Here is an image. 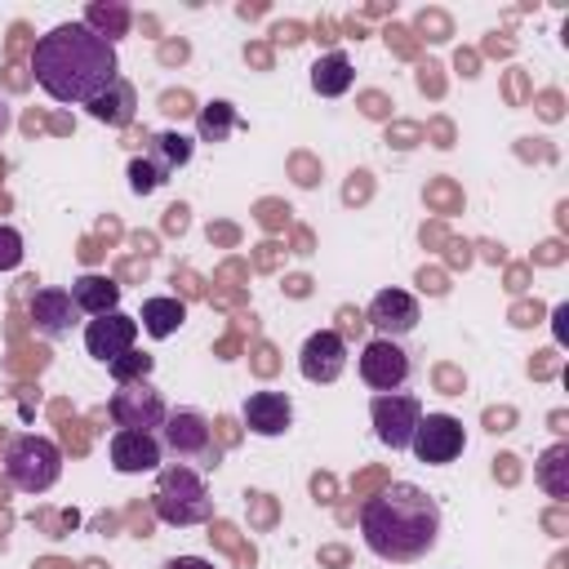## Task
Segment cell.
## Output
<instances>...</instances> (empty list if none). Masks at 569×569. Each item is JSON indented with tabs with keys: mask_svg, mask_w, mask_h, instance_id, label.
<instances>
[{
	"mask_svg": "<svg viewBox=\"0 0 569 569\" xmlns=\"http://www.w3.org/2000/svg\"><path fill=\"white\" fill-rule=\"evenodd\" d=\"M31 71H36V84L53 102L89 107L120 76V58H116V44L102 40L93 27H84V22H58V27H49L36 40Z\"/></svg>",
	"mask_w": 569,
	"mask_h": 569,
	"instance_id": "cell-1",
	"label": "cell"
},
{
	"mask_svg": "<svg viewBox=\"0 0 569 569\" xmlns=\"http://www.w3.org/2000/svg\"><path fill=\"white\" fill-rule=\"evenodd\" d=\"M360 533L378 560L413 565L440 542V502L427 489L396 480L360 502Z\"/></svg>",
	"mask_w": 569,
	"mask_h": 569,
	"instance_id": "cell-2",
	"label": "cell"
},
{
	"mask_svg": "<svg viewBox=\"0 0 569 569\" xmlns=\"http://www.w3.org/2000/svg\"><path fill=\"white\" fill-rule=\"evenodd\" d=\"M151 507L164 525L173 529H191V525H204L213 516V493L204 485V476L187 462H173V467H160V480H156V493H151Z\"/></svg>",
	"mask_w": 569,
	"mask_h": 569,
	"instance_id": "cell-3",
	"label": "cell"
},
{
	"mask_svg": "<svg viewBox=\"0 0 569 569\" xmlns=\"http://www.w3.org/2000/svg\"><path fill=\"white\" fill-rule=\"evenodd\" d=\"M4 476L13 489L22 493H44L58 485L62 476V449L49 440V436H36V431H22L4 445Z\"/></svg>",
	"mask_w": 569,
	"mask_h": 569,
	"instance_id": "cell-4",
	"label": "cell"
},
{
	"mask_svg": "<svg viewBox=\"0 0 569 569\" xmlns=\"http://www.w3.org/2000/svg\"><path fill=\"white\" fill-rule=\"evenodd\" d=\"M191 160V138L178 133V129H164V133H151L147 151L129 160V191L138 196H151L169 182L173 169H182Z\"/></svg>",
	"mask_w": 569,
	"mask_h": 569,
	"instance_id": "cell-5",
	"label": "cell"
},
{
	"mask_svg": "<svg viewBox=\"0 0 569 569\" xmlns=\"http://www.w3.org/2000/svg\"><path fill=\"white\" fill-rule=\"evenodd\" d=\"M160 449L164 453H173L178 462H187V467H218V440H213V427H209V418L204 413H196V409H173L169 418H164V427H160Z\"/></svg>",
	"mask_w": 569,
	"mask_h": 569,
	"instance_id": "cell-6",
	"label": "cell"
},
{
	"mask_svg": "<svg viewBox=\"0 0 569 569\" xmlns=\"http://www.w3.org/2000/svg\"><path fill=\"white\" fill-rule=\"evenodd\" d=\"M107 413H111V422H116L120 431H147V436H156V431L164 427V418H169V405H164V396L151 387V378H138V382H120V387L111 391Z\"/></svg>",
	"mask_w": 569,
	"mask_h": 569,
	"instance_id": "cell-7",
	"label": "cell"
},
{
	"mask_svg": "<svg viewBox=\"0 0 569 569\" xmlns=\"http://www.w3.org/2000/svg\"><path fill=\"white\" fill-rule=\"evenodd\" d=\"M356 369H360V382L373 387L378 396L382 391H405L409 378H413V356L396 338H373V342H365Z\"/></svg>",
	"mask_w": 569,
	"mask_h": 569,
	"instance_id": "cell-8",
	"label": "cell"
},
{
	"mask_svg": "<svg viewBox=\"0 0 569 569\" xmlns=\"http://www.w3.org/2000/svg\"><path fill=\"white\" fill-rule=\"evenodd\" d=\"M369 418H373V436H378L391 453H400V449H409V440H413V431H418L422 405H418V396H409V391H382V396L369 400Z\"/></svg>",
	"mask_w": 569,
	"mask_h": 569,
	"instance_id": "cell-9",
	"label": "cell"
},
{
	"mask_svg": "<svg viewBox=\"0 0 569 569\" xmlns=\"http://www.w3.org/2000/svg\"><path fill=\"white\" fill-rule=\"evenodd\" d=\"M413 458L427 462V467H445L453 462L462 449H467V427L453 418V413H422L418 418V431L409 440Z\"/></svg>",
	"mask_w": 569,
	"mask_h": 569,
	"instance_id": "cell-10",
	"label": "cell"
},
{
	"mask_svg": "<svg viewBox=\"0 0 569 569\" xmlns=\"http://www.w3.org/2000/svg\"><path fill=\"white\" fill-rule=\"evenodd\" d=\"M342 369H347V342H342V333H333V329L307 333V342H302V351H298V373H302L307 382L325 387V382H338Z\"/></svg>",
	"mask_w": 569,
	"mask_h": 569,
	"instance_id": "cell-11",
	"label": "cell"
},
{
	"mask_svg": "<svg viewBox=\"0 0 569 569\" xmlns=\"http://www.w3.org/2000/svg\"><path fill=\"white\" fill-rule=\"evenodd\" d=\"M365 320L378 329V338H396L400 342L405 333L418 329L422 311H418V298L409 289H378L373 302H369V311H365Z\"/></svg>",
	"mask_w": 569,
	"mask_h": 569,
	"instance_id": "cell-12",
	"label": "cell"
},
{
	"mask_svg": "<svg viewBox=\"0 0 569 569\" xmlns=\"http://www.w3.org/2000/svg\"><path fill=\"white\" fill-rule=\"evenodd\" d=\"M133 342H138V320L124 316V311H107V316H93L84 325V351L93 360H102V365H111L124 351H133Z\"/></svg>",
	"mask_w": 569,
	"mask_h": 569,
	"instance_id": "cell-13",
	"label": "cell"
},
{
	"mask_svg": "<svg viewBox=\"0 0 569 569\" xmlns=\"http://www.w3.org/2000/svg\"><path fill=\"white\" fill-rule=\"evenodd\" d=\"M240 418L253 436H284L293 422V400L284 391H249L240 405Z\"/></svg>",
	"mask_w": 569,
	"mask_h": 569,
	"instance_id": "cell-14",
	"label": "cell"
},
{
	"mask_svg": "<svg viewBox=\"0 0 569 569\" xmlns=\"http://www.w3.org/2000/svg\"><path fill=\"white\" fill-rule=\"evenodd\" d=\"M160 436H147V431H116L111 445H107V458L120 476H142V471H156L160 467Z\"/></svg>",
	"mask_w": 569,
	"mask_h": 569,
	"instance_id": "cell-15",
	"label": "cell"
},
{
	"mask_svg": "<svg viewBox=\"0 0 569 569\" xmlns=\"http://www.w3.org/2000/svg\"><path fill=\"white\" fill-rule=\"evenodd\" d=\"M27 311H31V325H36L40 338H62V333L76 325V316H80L76 302H71V293L58 289V284L36 289L31 302H27Z\"/></svg>",
	"mask_w": 569,
	"mask_h": 569,
	"instance_id": "cell-16",
	"label": "cell"
},
{
	"mask_svg": "<svg viewBox=\"0 0 569 569\" xmlns=\"http://www.w3.org/2000/svg\"><path fill=\"white\" fill-rule=\"evenodd\" d=\"M133 111H138V93H133V84H129L124 76H116V80L89 102V116L102 120V124H111V129H124V124L133 120Z\"/></svg>",
	"mask_w": 569,
	"mask_h": 569,
	"instance_id": "cell-17",
	"label": "cell"
},
{
	"mask_svg": "<svg viewBox=\"0 0 569 569\" xmlns=\"http://www.w3.org/2000/svg\"><path fill=\"white\" fill-rule=\"evenodd\" d=\"M67 293H71L80 316H107L120 307V284L111 276H80V280H71Z\"/></svg>",
	"mask_w": 569,
	"mask_h": 569,
	"instance_id": "cell-18",
	"label": "cell"
},
{
	"mask_svg": "<svg viewBox=\"0 0 569 569\" xmlns=\"http://www.w3.org/2000/svg\"><path fill=\"white\" fill-rule=\"evenodd\" d=\"M351 80H356V67H351V58H347L342 49L320 53V58L311 62V89H316L320 98H342V93L351 89Z\"/></svg>",
	"mask_w": 569,
	"mask_h": 569,
	"instance_id": "cell-19",
	"label": "cell"
},
{
	"mask_svg": "<svg viewBox=\"0 0 569 569\" xmlns=\"http://www.w3.org/2000/svg\"><path fill=\"white\" fill-rule=\"evenodd\" d=\"M151 338H173L187 320V302L182 298H147L142 302V316H133Z\"/></svg>",
	"mask_w": 569,
	"mask_h": 569,
	"instance_id": "cell-20",
	"label": "cell"
},
{
	"mask_svg": "<svg viewBox=\"0 0 569 569\" xmlns=\"http://www.w3.org/2000/svg\"><path fill=\"white\" fill-rule=\"evenodd\" d=\"M538 485L551 493V498H569V445H551L542 458H538Z\"/></svg>",
	"mask_w": 569,
	"mask_h": 569,
	"instance_id": "cell-21",
	"label": "cell"
},
{
	"mask_svg": "<svg viewBox=\"0 0 569 569\" xmlns=\"http://www.w3.org/2000/svg\"><path fill=\"white\" fill-rule=\"evenodd\" d=\"M196 129H200V142H222L231 129H236V107L231 102H209V107H200V120H196Z\"/></svg>",
	"mask_w": 569,
	"mask_h": 569,
	"instance_id": "cell-22",
	"label": "cell"
},
{
	"mask_svg": "<svg viewBox=\"0 0 569 569\" xmlns=\"http://www.w3.org/2000/svg\"><path fill=\"white\" fill-rule=\"evenodd\" d=\"M84 27H93L102 40H116V36H124V27H129V9H120V4H93L89 9V18H84Z\"/></svg>",
	"mask_w": 569,
	"mask_h": 569,
	"instance_id": "cell-23",
	"label": "cell"
},
{
	"mask_svg": "<svg viewBox=\"0 0 569 569\" xmlns=\"http://www.w3.org/2000/svg\"><path fill=\"white\" fill-rule=\"evenodd\" d=\"M151 365H156V360H151L147 351H124V356H120V360H111L107 369H111V378H116V387H120V382L151 378Z\"/></svg>",
	"mask_w": 569,
	"mask_h": 569,
	"instance_id": "cell-24",
	"label": "cell"
},
{
	"mask_svg": "<svg viewBox=\"0 0 569 569\" xmlns=\"http://www.w3.org/2000/svg\"><path fill=\"white\" fill-rule=\"evenodd\" d=\"M18 262H22V236H18V227L0 222V271H13Z\"/></svg>",
	"mask_w": 569,
	"mask_h": 569,
	"instance_id": "cell-25",
	"label": "cell"
},
{
	"mask_svg": "<svg viewBox=\"0 0 569 569\" xmlns=\"http://www.w3.org/2000/svg\"><path fill=\"white\" fill-rule=\"evenodd\" d=\"M164 569H213V565H209L204 556H173Z\"/></svg>",
	"mask_w": 569,
	"mask_h": 569,
	"instance_id": "cell-26",
	"label": "cell"
},
{
	"mask_svg": "<svg viewBox=\"0 0 569 569\" xmlns=\"http://www.w3.org/2000/svg\"><path fill=\"white\" fill-rule=\"evenodd\" d=\"M4 124H9V111H4V102H0V133H4Z\"/></svg>",
	"mask_w": 569,
	"mask_h": 569,
	"instance_id": "cell-27",
	"label": "cell"
}]
</instances>
